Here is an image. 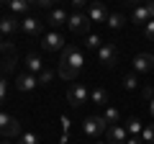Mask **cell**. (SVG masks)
I'll use <instances>...</instances> for the list:
<instances>
[{
	"mask_svg": "<svg viewBox=\"0 0 154 144\" xmlns=\"http://www.w3.org/2000/svg\"><path fill=\"white\" fill-rule=\"evenodd\" d=\"M85 64V57L82 52L77 49V46H67L62 49V59H59V77L62 80H77L80 70Z\"/></svg>",
	"mask_w": 154,
	"mask_h": 144,
	"instance_id": "cell-1",
	"label": "cell"
},
{
	"mask_svg": "<svg viewBox=\"0 0 154 144\" xmlns=\"http://www.w3.org/2000/svg\"><path fill=\"white\" fill-rule=\"evenodd\" d=\"M16 67V46L13 44H0V77L11 75Z\"/></svg>",
	"mask_w": 154,
	"mask_h": 144,
	"instance_id": "cell-2",
	"label": "cell"
},
{
	"mask_svg": "<svg viewBox=\"0 0 154 144\" xmlns=\"http://www.w3.org/2000/svg\"><path fill=\"white\" fill-rule=\"evenodd\" d=\"M0 136H21V124L16 116L0 113Z\"/></svg>",
	"mask_w": 154,
	"mask_h": 144,
	"instance_id": "cell-3",
	"label": "cell"
},
{
	"mask_svg": "<svg viewBox=\"0 0 154 144\" xmlns=\"http://www.w3.org/2000/svg\"><path fill=\"white\" fill-rule=\"evenodd\" d=\"M108 129V124H105L103 116H88L82 124V131L88 134V136H100V134Z\"/></svg>",
	"mask_w": 154,
	"mask_h": 144,
	"instance_id": "cell-4",
	"label": "cell"
},
{
	"mask_svg": "<svg viewBox=\"0 0 154 144\" xmlns=\"http://www.w3.org/2000/svg\"><path fill=\"white\" fill-rule=\"evenodd\" d=\"M67 103L72 105V108H80L82 103H88V88L80 83H75L69 90H67Z\"/></svg>",
	"mask_w": 154,
	"mask_h": 144,
	"instance_id": "cell-5",
	"label": "cell"
},
{
	"mask_svg": "<svg viewBox=\"0 0 154 144\" xmlns=\"http://www.w3.org/2000/svg\"><path fill=\"white\" fill-rule=\"evenodd\" d=\"M149 21H154V3H146V5L134 8V13H131V23H136V26H146Z\"/></svg>",
	"mask_w": 154,
	"mask_h": 144,
	"instance_id": "cell-6",
	"label": "cell"
},
{
	"mask_svg": "<svg viewBox=\"0 0 154 144\" xmlns=\"http://www.w3.org/2000/svg\"><path fill=\"white\" fill-rule=\"evenodd\" d=\"M98 62L103 67H113L116 62H118V49H116L113 44H103L98 49Z\"/></svg>",
	"mask_w": 154,
	"mask_h": 144,
	"instance_id": "cell-7",
	"label": "cell"
},
{
	"mask_svg": "<svg viewBox=\"0 0 154 144\" xmlns=\"http://www.w3.org/2000/svg\"><path fill=\"white\" fill-rule=\"evenodd\" d=\"M67 26H69V31H75V33H88L90 18L85 16V13H72L69 21H67Z\"/></svg>",
	"mask_w": 154,
	"mask_h": 144,
	"instance_id": "cell-8",
	"label": "cell"
},
{
	"mask_svg": "<svg viewBox=\"0 0 154 144\" xmlns=\"http://www.w3.org/2000/svg\"><path fill=\"white\" fill-rule=\"evenodd\" d=\"M41 46H44L46 52H57V49H64V36H62L59 31H49L41 39Z\"/></svg>",
	"mask_w": 154,
	"mask_h": 144,
	"instance_id": "cell-9",
	"label": "cell"
},
{
	"mask_svg": "<svg viewBox=\"0 0 154 144\" xmlns=\"http://www.w3.org/2000/svg\"><path fill=\"white\" fill-rule=\"evenodd\" d=\"M21 28V18L16 16H0V36H11Z\"/></svg>",
	"mask_w": 154,
	"mask_h": 144,
	"instance_id": "cell-10",
	"label": "cell"
},
{
	"mask_svg": "<svg viewBox=\"0 0 154 144\" xmlns=\"http://www.w3.org/2000/svg\"><path fill=\"white\" fill-rule=\"evenodd\" d=\"M134 72H149L154 70V54H146V52H141V54L134 57Z\"/></svg>",
	"mask_w": 154,
	"mask_h": 144,
	"instance_id": "cell-11",
	"label": "cell"
},
{
	"mask_svg": "<svg viewBox=\"0 0 154 144\" xmlns=\"http://www.w3.org/2000/svg\"><path fill=\"white\" fill-rule=\"evenodd\" d=\"M108 16H110V13L105 11L100 3L88 5V18H90V23H108Z\"/></svg>",
	"mask_w": 154,
	"mask_h": 144,
	"instance_id": "cell-12",
	"label": "cell"
},
{
	"mask_svg": "<svg viewBox=\"0 0 154 144\" xmlns=\"http://www.w3.org/2000/svg\"><path fill=\"white\" fill-rule=\"evenodd\" d=\"M128 142V131L116 124V126H108V144H126Z\"/></svg>",
	"mask_w": 154,
	"mask_h": 144,
	"instance_id": "cell-13",
	"label": "cell"
},
{
	"mask_svg": "<svg viewBox=\"0 0 154 144\" xmlns=\"http://www.w3.org/2000/svg\"><path fill=\"white\" fill-rule=\"evenodd\" d=\"M36 85H38V77L36 75H28V72H23L21 77L16 80V88L21 93H31V90H36Z\"/></svg>",
	"mask_w": 154,
	"mask_h": 144,
	"instance_id": "cell-14",
	"label": "cell"
},
{
	"mask_svg": "<svg viewBox=\"0 0 154 144\" xmlns=\"http://www.w3.org/2000/svg\"><path fill=\"white\" fill-rule=\"evenodd\" d=\"M21 31H26L28 36H38V33H41V21L33 18V16L21 18Z\"/></svg>",
	"mask_w": 154,
	"mask_h": 144,
	"instance_id": "cell-15",
	"label": "cell"
},
{
	"mask_svg": "<svg viewBox=\"0 0 154 144\" xmlns=\"http://www.w3.org/2000/svg\"><path fill=\"white\" fill-rule=\"evenodd\" d=\"M26 70H28V75H33V72L41 75L46 67H44V62H41V57H38V54H26Z\"/></svg>",
	"mask_w": 154,
	"mask_h": 144,
	"instance_id": "cell-16",
	"label": "cell"
},
{
	"mask_svg": "<svg viewBox=\"0 0 154 144\" xmlns=\"http://www.w3.org/2000/svg\"><path fill=\"white\" fill-rule=\"evenodd\" d=\"M67 21H69V16H67L64 8H54V11L46 16V23H49V26H62V23H67Z\"/></svg>",
	"mask_w": 154,
	"mask_h": 144,
	"instance_id": "cell-17",
	"label": "cell"
},
{
	"mask_svg": "<svg viewBox=\"0 0 154 144\" xmlns=\"http://www.w3.org/2000/svg\"><path fill=\"white\" fill-rule=\"evenodd\" d=\"M90 100H93L95 105H108V93H105L103 88H95L93 93H90Z\"/></svg>",
	"mask_w": 154,
	"mask_h": 144,
	"instance_id": "cell-18",
	"label": "cell"
},
{
	"mask_svg": "<svg viewBox=\"0 0 154 144\" xmlns=\"http://www.w3.org/2000/svg\"><path fill=\"white\" fill-rule=\"evenodd\" d=\"M103 118H105V124H108V126H116V124H118V118H121V113H118V108H105V113H103Z\"/></svg>",
	"mask_w": 154,
	"mask_h": 144,
	"instance_id": "cell-19",
	"label": "cell"
},
{
	"mask_svg": "<svg viewBox=\"0 0 154 144\" xmlns=\"http://www.w3.org/2000/svg\"><path fill=\"white\" fill-rule=\"evenodd\" d=\"M126 26V18L121 16V13H110L108 16V28H116V31H118V28H123Z\"/></svg>",
	"mask_w": 154,
	"mask_h": 144,
	"instance_id": "cell-20",
	"label": "cell"
},
{
	"mask_svg": "<svg viewBox=\"0 0 154 144\" xmlns=\"http://www.w3.org/2000/svg\"><path fill=\"white\" fill-rule=\"evenodd\" d=\"M8 8H11L13 13H26L28 11V0H11Z\"/></svg>",
	"mask_w": 154,
	"mask_h": 144,
	"instance_id": "cell-21",
	"label": "cell"
},
{
	"mask_svg": "<svg viewBox=\"0 0 154 144\" xmlns=\"http://www.w3.org/2000/svg\"><path fill=\"white\" fill-rule=\"evenodd\" d=\"M123 88H126V90H136V88H139L136 72H131V75H126V77H123Z\"/></svg>",
	"mask_w": 154,
	"mask_h": 144,
	"instance_id": "cell-22",
	"label": "cell"
},
{
	"mask_svg": "<svg viewBox=\"0 0 154 144\" xmlns=\"http://www.w3.org/2000/svg\"><path fill=\"white\" fill-rule=\"evenodd\" d=\"M18 144H38V139H36V134H33V131H26V134L18 136Z\"/></svg>",
	"mask_w": 154,
	"mask_h": 144,
	"instance_id": "cell-23",
	"label": "cell"
},
{
	"mask_svg": "<svg viewBox=\"0 0 154 144\" xmlns=\"http://www.w3.org/2000/svg\"><path fill=\"white\" fill-rule=\"evenodd\" d=\"M128 131H131V134H141V131H144L141 121H139L136 116H134V118H128Z\"/></svg>",
	"mask_w": 154,
	"mask_h": 144,
	"instance_id": "cell-24",
	"label": "cell"
},
{
	"mask_svg": "<svg viewBox=\"0 0 154 144\" xmlns=\"http://www.w3.org/2000/svg\"><path fill=\"white\" fill-rule=\"evenodd\" d=\"M36 77H38V85H49L51 80H54V72H51V70H44L41 75H36Z\"/></svg>",
	"mask_w": 154,
	"mask_h": 144,
	"instance_id": "cell-25",
	"label": "cell"
},
{
	"mask_svg": "<svg viewBox=\"0 0 154 144\" xmlns=\"http://www.w3.org/2000/svg\"><path fill=\"white\" fill-rule=\"evenodd\" d=\"M88 46L90 49H100V46H103V41H100L98 33H88Z\"/></svg>",
	"mask_w": 154,
	"mask_h": 144,
	"instance_id": "cell-26",
	"label": "cell"
},
{
	"mask_svg": "<svg viewBox=\"0 0 154 144\" xmlns=\"http://www.w3.org/2000/svg\"><path fill=\"white\" fill-rule=\"evenodd\" d=\"M141 136H144V142H149V144H154V124H149V126H144V131H141Z\"/></svg>",
	"mask_w": 154,
	"mask_h": 144,
	"instance_id": "cell-27",
	"label": "cell"
},
{
	"mask_svg": "<svg viewBox=\"0 0 154 144\" xmlns=\"http://www.w3.org/2000/svg\"><path fill=\"white\" fill-rule=\"evenodd\" d=\"M144 36H146L149 41H154V21H149L146 26H144Z\"/></svg>",
	"mask_w": 154,
	"mask_h": 144,
	"instance_id": "cell-28",
	"label": "cell"
},
{
	"mask_svg": "<svg viewBox=\"0 0 154 144\" xmlns=\"http://www.w3.org/2000/svg\"><path fill=\"white\" fill-rule=\"evenodd\" d=\"M141 95H144L146 100H154V88H152V85H144V88H141Z\"/></svg>",
	"mask_w": 154,
	"mask_h": 144,
	"instance_id": "cell-29",
	"label": "cell"
},
{
	"mask_svg": "<svg viewBox=\"0 0 154 144\" xmlns=\"http://www.w3.org/2000/svg\"><path fill=\"white\" fill-rule=\"evenodd\" d=\"M38 8H46V11H54V0H36Z\"/></svg>",
	"mask_w": 154,
	"mask_h": 144,
	"instance_id": "cell-30",
	"label": "cell"
},
{
	"mask_svg": "<svg viewBox=\"0 0 154 144\" xmlns=\"http://www.w3.org/2000/svg\"><path fill=\"white\" fill-rule=\"evenodd\" d=\"M5 93H8V83H5V77H0V103L5 100Z\"/></svg>",
	"mask_w": 154,
	"mask_h": 144,
	"instance_id": "cell-31",
	"label": "cell"
},
{
	"mask_svg": "<svg viewBox=\"0 0 154 144\" xmlns=\"http://www.w3.org/2000/svg\"><path fill=\"white\" fill-rule=\"evenodd\" d=\"M59 121H62V129H64V134H69V129H72V121H69L67 116H62Z\"/></svg>",
	"mask_w": 154,
	"mask_h": 144,
	"instance_id": "cell-32",
	"label": "cell"
},
{
	"mask_svg": "<svg viewBox=\"0 0 154 144\" xmlns=\"http://www.w3.org/2000/svg\"><path fill=\"white\" fill-rule=\"evenodd\" d=\"M59 144H69V134H62V136H59Z\"/></svg>",
	"mask_w": 154,
	"mask_h": 144,
	"instance_id": "cell-33",
	"label": "cell"
},
{
	"mask_svg": "<svg viewBox=\"0 0 154 144\" xmlns=\"http://www.w3.org/2000/svg\"><path fill=\"white\" fill-rule=\"evenodd\" d=\"M149 113H152V118H154V100H149Z\"/></svg>",
	"mask_w": 154,
	"mask_h": 144,
	"instance_id": "cell-34",
	"label": "cell"
},
{
	"mask_svg": "<svg viewBox=\"0 0 154 144\" xmlns=\"http://www.w3.org/2000/svg\"><path fill=\"white\" fill-rule=\"evenodd\" d=\"M126 144H141V142H139V139H136V136H131V139H128V142H126Z\"/></svg>",
	"mask_w": 154,
	"mask_h": 144,
	"instance_id": "cell-35",
	"label": "cell"
},
{
	"mask_svg": "<svg viewBox=\"0 0 154 144\" xmlns=\"http://www.w3.org/2000/svg\"><path fill=\"white\" fill-rule=\"evenodd\" d=\"M95 144H108V142H95Z\"/></svg>",
	"mask_w": 154,
	"mask_h": 144,
	"instance_id": "cell-36",
	"label": "cell"
},
{
	"mask_svg": "<svg viewBox=\"0 0 154 144\" xmlns=\"http://www.w3.org/2000/svg\"><path fill=\"white\" fill-rule=\"evenodd\" d=\"M0 144H11V142H0Z\"/></svg>",
	"mask_w": 154,
	"mask_h": 144,
	"instance_id": "cell-37",
	"label": "cell"
},
{
	"mask_svg": "<svg viewBox=\"0 0 154 144\" xmlns=\"http://www.w3.org/2000/svg\"><path fill=\"white\" fill-rule=\"evenodd\" d=\"M0 44H3V36H0Z\"/></svg>",
	"mask_w": 154,
	"mask_h": 144,
	"instance_id": "cell-38",
	"label": "cell"
}]
</instances>
